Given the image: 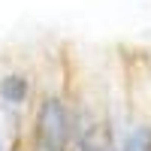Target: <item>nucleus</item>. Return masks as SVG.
I'll list each match as a JSON object with an SVG mask.
<instances>
[{"label": "nucleus", "instance_id": "obj_2", "mask_svg": "<svg viewBox=\"0 0 151 151\" xmlns=\"http://www.w3.org/2000/svg\"><path fill=\"white\" fill-rule=\"evenodd\" d=\"M36 76L24 67H12L0 73V106L9 115H24L36 97Z\"/></svg>", "mask_w": 151, "mask_h": 151}, {"label": "nucleus", "instance_id": "obj_4", "mask_svg": "<svg viewBox=\"0 0 151 151\" xmlns=\"http://www.w3.org/2000/svg\"><path fill=\"white\" fill-rule=\"evenodd\" d=\"M24 151H52V148H42V145H30L27 139H24Z\"/></svg>", "mask_w": 151, "mask_h": 151}, {"label": "nucleus", "instance_id": "obj_1", "mask_svg": "<svg viewBox=\"0 0 151 151\" xmlns=\"http://www.w3.org/2000/svg\"><path fill=\"white\" fill-rule=\"evenodd\" d=\"M79 109L60 88H40L30 109L24 112V139L52 151H73L79 142Z\"/></svg>", "mask_w": 151, "mask_h": 151}, {"label": "nucleus", "instance_id": "obj_6", "mask_svg": "<svg viewBox=\"0 0 151 151\" xmlns=\"http://www.w3.org/2000/svg\"><path fill=\"white\" fill-rule=\"evenodd\" d=\"M18 151H24V142H21V145H18Z\"/></svg>", "mask_w": 151, "mask_h": 151}, {"label": "nucleus", "instance_id": "obj_3", "mask_svg": "<svg viewBox=\"0 0 151 151\" xmlns=\"http://www.w3.org/2000/svg\"><path fill=\"white\" fill-rule=\"evenodd\" d=\"M115 151H151V121L136 118L124 127L118 136H112Z\"/></svg>", "mask_w": 151, "mask_h": 151}, {"label": "nucleus", "instance_id": "obj_5", "mask_svg": "<svg viewBox=\"0 0 151 151\" xmlns=\"http://www.w3.org/2000/svg\"><path fill=\"white\" fill-rule=\"evenodd\" d=\"M106 151H115V145H112V142H109V145H106Z\"/></svg>", "mask_w": 151, "mask_h": 151}]
</instances>
